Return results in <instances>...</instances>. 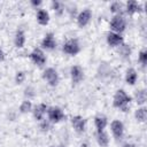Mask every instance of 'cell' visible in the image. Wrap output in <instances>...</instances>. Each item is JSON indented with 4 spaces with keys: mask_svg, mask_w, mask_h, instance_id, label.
I'll return each mask as SVG.
<instances>
[{
    "mask_svg": "<svg viewBox=\"0 0 147 147\" xmlns=\"http://www.w3.org/2000/svg\"><path fill=\"white\" fill-rule=\"evenodd\" d=\"M133 101V98L127 94L123 88H119L115 92L113 96V107L119 109L123 113L129 111L130 109V103Z\"/></svg>",
    "mask_w": 147,
    "mask_h": 147,
    "instance_id": "cell-1",
    "label": "cell"
},
{
    "mask_svg": "<svg viewBox=\"0 0 147 147\" xmlns=\"http://www.w3.org/2000/svg\"><path fill=\"white\" fill-rule=\"evenodd\" d=\"M109 29L111 32L122 34L126 29V18L124 15H113L109 22Z\"/></svg>",
    "mask_w": 147,
    "mask_h": 147,
    "instance_id": "cell-2",
    "label": "cell"
},
{
    "mask_svg": "<svg viewBox=\"0 0 147 147\" xmlns=\"http://www.w3.org/2000/svg\"><path fill=\"white\" fill-rule=\"evenodd\" d=\"M82 51V45L77 38H69L68 40L64 41L62 46V52L67 55L75 56Z\"/></svg>",
    "mask_w": 147,
    "mask_h": 147,
    "instance_id": "cell-3",
    "label": "cell"
},
{
    "mask_svg": "<svg viewBox=\"0 0 147 147\" xmlns=\"http://www.w3.org/2000/svg\"><path fill=\"white\" fill-rule=\"evenodd\" d=\"M46 115H47V119L52 124H57V123L65 119V114H64L63 109L61 107H57V106L48 107Z\"/></svg>",
    "mask_w": 147,
    "mask_h": 147,
    "instance_id": "cell-4",
    "label": "cell"
},
{
    "mask_svg": "<svg viewBox=\"0 0 147 147\" xmlns=\"http://www.w3.org/2000/svg\"><path fill=\"white\" fill-rule=\"evenodd\" d=\"M42 79L52 87H55L59 85L60 83V76H59V72L55 68L53 67H48L46 68L44 71H42V75H41Z\"/></svg>",
    "mask_w": 147,
    "mask_h": 147,
    "instance_id": "cell-5",
    "label": "cell"
},
{
    "mask_svg": "<svg viewBox=\"0 0 147 147\" xmlns=\"http://www.w3.org/2000/svg\"><path fill=\"white\" fill-rule=\"evenodd\" d=\"M29 57H30L31 62L33 64H36L37 67H39V68H42L47 62V56H46L45 52L40 47H34L30 52Z\"/></svg>",
    "mask_w": 147,
    "mask_h": 147,
    "instance_id": "cell-6",
    "label": "cell"
},
{
    "mask_svg": "<svg viewBox=\"0 0 147 147\" xmlns=\"http://www.w3.org/2000/svg\"><path fill=\"white\" fill-rule=\"evenodd\" d=\"M92 17H93V11H92V9H90V8H84L83 10H80V11L77 14V16H76V22H77L78 28L83 29V28H85L86 25H88L90 22H91V20H92Z\"/></svg>",
    "mask_w": 147,
    "mask_h": 147,
    "instance_id": "cell-7",
    "label": "cell"
},
{
    "mask_svg": "<svg viewBox=\"0 0 147 147\" xmlns=\"http://www.w3.org/2000/svg\"><path fill=\"white\" fill-rule=\"evenodd\" d=\"M57 47L55 34L53 32H47L40 41V48L42 51H54Z\"/></svg>",
    "mask_w": 147,
    "mask_h": 147,
    "instance_id": "cell-8",
    "label": "cell"
},
{
    "mask_svg": "<svg viewBox=\"0 0 147 147\" xmlns=\"http://www.w3.org/2000/svg\"><path fill=\"white\" fill-rule=\"evenodd\" d=\"M110 131H111L113 137L116 140H121L124 137V131H125L123 122L119 119H113L110 122Z\"/></svg>",
    "mask_w": 147,
    "mask_h": 147,
    "instance_id": "cell-9",
    "label": "cell"
},
{
    "mask_svg": "<svg viewBox=\"0 0 147 147\" xmlns=\"http://www.w3.org/2000/svg\"><path fill=\"white\" fill-rule=\"evenodd\" d=\"M142 11H144V6L140 2L136 1V0H129L124 5V13L126 15H129V16H132V15H134L137 13L140 14Z\"/></svg>",
    "mask_w": 147,
    "mask_h": 147,
    "instance_id": "cell-10",
    "label": "cell"
},
{
    "mask_svg": "<svg viewBox=\"0 0 147 147\" xmlns=\"http://www.w3.org/2000/svg\"><path fill=\"white\" fill-rule=\"evenodd\" d=\"M70 78H71V82L72 84H79L84 77H85V74H84V69L78 65V64H75L70 68Z\"/></svg>",
    "mask_w": 147,
    "mask_h": 147,
    "instance_id": "cell-11",
    "label": "cell"
},
{
    "mask_svg": "<svg viewBox=\"0 0 147 147\" xmlns=\"http://www.w3.org/2000/svg\"><path fill=\"white\" fill-rule=\"evenodd\" d=\"M106 41H107L108 46L114 47V48H117L118 46H121L124 42V38L119 33H115V32L109 31L107 33V36H106Z\"/></svg>",
    "mask_w": 147,
    "mask_h": 147,
    "instance_id": "cell-12",
    "label": "cell"
},
{
    "mask_svg": "<svg viewBox=\"0 0 147 147\" xmlns=\"http://www.w3.org/2000/svg\"><path fill=\"white\" fill-rule=\"evenodd\" d=\"M71 125L77 133H84L86 129V119L80 115H75L71 117Z\"/></svg>",
    "mask_w": 147,
    "mask_h": 147,
    "instance_id": "cell-13",
    "label": "cell"
},
{
    "mask_svg": "<svg viewBox=\"0 0 147 147\" xmlns=\"http://www.w3.org/2000/svg\"><path fill=\"white\" fill-rule=\"evenodd\" d=\"M47 108H48V106H47L46 103H44V102L36 105V106L32 108V111H31L32 115H33V118H34L37 122H40L41 119H44V118H45V115H46V113H47Z\"/></svg>",
    "mask_w": 147,
    "mask_h": 147,
    "instance_id": "cell-14",
    "label": "cell"
},
{
    "mask_svg": "<svg viewBox=\"0 0 147 147\" xmlns=\"http://www.w3.org/2000/svg\"><path fill=\"white\" fill-rule=\"evenodd\" d=\"M94 126L95 131H105L108 126V117L103 114H98L94 116Z\"/></svg>",
    "mask_w": 147,
    "mask_h": 147,
    "instance_id": "cell-15",
    "label": "cell"
},
{
    "mask_svg": "<svg viewBox=\"0 0 147 147\" xmlns=\"http://www.w3.org/2000/svg\"><path fill=\"white\" fill-rule=\"evenodd\" d=\"M26 42V36L23 29H17L14 34V46L16 48H23Z\"/></svg>",
    "mask_w": 147,
    "mask_h": 147,
    "instance_id": "cell-16",
    "label": "cell"
},
{
    "mask_svg": "<svg viewBox=\"0 0 147 147\" xmlns=\"http://www.w3.org/2000/svg\"><path fill=\"white\" fill-rule=\"evenodd\" d=\"M94 137H95V140L100 147H108L110 138L106 131H95Z\"/></svg>",
    "mask_w": 147,
    "mask_h": 147,
    "instance_id": "cell-17",
    "label": "cell"
},
{
    "mask_svg": "<svg viewBox=\"0 0 147 147\" xmlns=\"http://www.w3.org/2000/svg\"><path fill=\"white\" fill-rule=\"evenodd\" d=\"M36 20L38 22V24L40 25H47L49 23V13L46 10V9H42V8H39L36 13Z\"/></svg>",
    "mask_w": 147,
    "mask_h": 147,
    "instance_id": "cell-18",
    "label": "cell"
},
{
    "mask_svg": "<svg viewBox=\"0 0 147 147\" xmlns=\"http://www.w3.org/2000/svg\"><path fill=\"white\" fill-rule=\"evenodd\" d=\"M124 79H125V83L127 85H131V86L134 85L137 83V80H138V72H137V70L134 68H129L125 71Z\"/></svg>",
    "mask_w": 147,
    "mask_h": 147,
    "instance_id": "cell-19",
    "label": "cell"
},
{
    "mask_svg": "<svg viewBox=\"0 0 147 147\" xmlns=\"http://www.w3.org/2000/svg\"><path fill=\"white\" fill-rule=\"evenodd\" d=\"M134 101H136V103L139 107L145 106V103L147 101V91H146V88H140V90L136 91V93H134Z\"/></svg>",
    "mask_w": 147,
    "mask_h": 147,
    "instance_id": "cell-20",
    "label": "cell"
},
{
    "mask_svg": "<svg viewBox=\"0 0 147 147\" xmlns=\"http://www.w3.org/2000/svg\"><path fill=\"white\" fill-rule=\"evenodd\" d=\"M134 118L138 123H145L147 121V108L145 106L138 107L134 110Z\"/></svg>",
    "mask_w": 147,
    "mask_h": 147,
    "instance_id": "cell-21",
    "label": "cell"
},
{
    "mask_svg": "<svg viewBox=\"0 0 147 147\" xmlns=\"http://www.w3.org/2000/svg\"><path fill=\"white\" fill-rule=\"evenodd\" d=\"M51 8L54 10V13H55L56 16H62L63 13H64V10H65V5L62 1L53 0L51 2Z\"/></svg>",
    "mask_w": 147,
    "mask_h": 147,
    "instance_id": "cell-22",
    "label": "cell"
},
{
    "mask_svg": "<svg viewBox=\"0 0 147 147\" xmlns=\"http://www.w3.org/2000/svg\"><path fill=\"white\" fill-rule=\"evenodd\" d=\"M109 10L114 14V15H123L124 13V3L121 1H114L110 3L109 6Z\"/></svg>",
    "mask_w": 147,
    "mask_h": 147,
    "instance_id": "cell-23",
    "label": "cell"
},
{
    "mask_svg": "<svg viewBox=\"0 0 147 147\" xmlns=\"http://www.w3.org/2000/svg\"><path fill=\"white\" fill-rule=\"evenodd\" d=\"M32 108H33V105H32L31 100H30V99H25V100H23V101L21 102L18 109H20V113H22V114H28V113H31V111H32Z\"/></svg>",
    "mask_w": 147,
    "mask_h": 147,
    "instance_id": "cell-24",
    "label": "cell"
},
{
    "mask_svg": "<svg viewBox=\"0 0 147 147\" xmlns=\"http://www.w3.org/2000/svg\"><path fill=\"white\" fill-rule=\"evenodd\" d=\"M117 52L123 59H129L131 55V47H130V45H126L123 42L121 46L117 47Z\"/></svg>",
    "mask_w": 147,
    "mask_h": 147,
    "instance_id": "cell-25",
    "label": "cell"
},
{
    "mask_svg": "<svg viewBox=\"0 0 147 147\" xmlns=\"http://www.w3.org/2000/svg\"><path fill=\"white\" fill-rule=\"evenodd\" d=\"M138 62L142 67H146V64H147V49L146 48H142L139 52V54H138Z\"/></svg>",
    "mask_w": 147,
    "mask_h": 147,
    "instance_id": "cell-26",
    "label": "cell"
},
{
    "mask_svg": "<svg viewBox=\"0 0 147 147\" xmlns=\"http://www.w3.org/2000/svg\"><path fill=\"white\" fill-rule=\"evenodd\" d=\"M52 127V123L47 119V118H44L39 122V129L42 131V132H48Z\"/></svg>",
    "mask_w": 147,
    "mask_h": 147,
    "instance_id": "cell-27",
    "label": "cell"
},
{
    "mask_svg": "<svg viewBox=\"0 0 147 147\" xmlns=\"http://www.w3.org/2000/svg\"><path fill=\"white\" fill-rule=\"evenodd\" d=\"M25 78H26V74L24 71H22V70L16 71V74H15V83L16 84H18V85L23 84Z\"/></svg>",
    "mask_w": 147,
    "mask_h": 147,
    "instance_id": "cell-28",
    "label": "cell"
},
{
    "mask_svg": "<svg viewBox=\"0 0 147 147\" xmlns=\"http://www.w3.org/2000/svg\"><path fill=\"white\" fill-rule=\"evenodd\" d=\"M41 3H42L41 0H31L30 1V5L32 7H34V8H37V9H39V7L41 6Z\"/></svg>",
    "mask_w": 147,
    "mask_h": 147,
    "instance_id": "cell-29",
    "label": "cell"
},
{
    "mask_svg": "<svg viewBox=\"0 0 147 147\" xmlns=\"http://www.w3.org/2000/svg\"><path fill=\"white\" fill-rule=\"evenodd\" d=\"M5 59H6V54H5L3 49L0 47V62H3V61H5Z\"/></svg>",
    "mask_w": 147,
    "mask_h": 147,
    "instance_id": "cell-30",
    "label": "cell"
},
{
    "mask_svg": "<svg viewBox=\"0 0 147 147\" xmlns=\"http://www.w3.org/2000/svg\"><path fill=\"white\" fill-rule=\"evenodd\" d=\"M122 147H137V145L133 144V142H124L122 145Z\"/></svg>",
    "mask_w": 147,
    "mask_h": 147,
    "instance_id": "cell-31",
    "label": "cell"
},
{
    "mask_svg": "<svg viewBox=\"0 0 147 147\" xmlns=\"http://www.w3.org/2000/svg\"><path fill=\"white\" fill-rule=\"evenodd\" d=\"M80 147H91V146H90V144L87 141H84V142L80 144Z\"/></svg>",
    "mask_w": 147,
    "mask_h": 147,
    "instance_id": "cell-32",
    "label": "cell"
},
{
    "mask_svg": "<svg viewBox=\"0 0 147 147\" xmlns=\"http://www.w3.org/2000/svg\"><path fill=\"white\" fill-rule=\"evenodd\" d=\"M57 147H67V146H64V145H60V146H57Z\"/></svg>",
    "mask_w": 147,
    "mask_h": 147,
    "instance_id": "cell-33",
    "label": "cell"
},
{
    "mask_svg": "<svg viewBox=\"0 0 147 147\" xmlns=\"http://www.w3.org/2000/svg\"><path fill=\"white\" fill-rule=\"evenodd\" d=\"M49 147H57V146H55V145H52V146H49Z\"/></svg>",
    "mask_w": 147,
    "mask_h": 147,
    "instance_id": "cell-34",
    "label": "cell"
}]
</instances>
